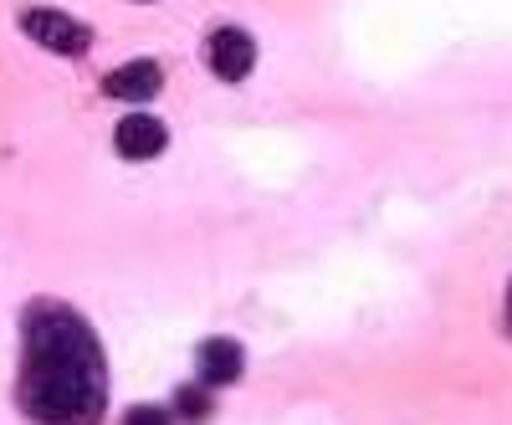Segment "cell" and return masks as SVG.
Returning <instances> with one entry per match:
<instances>
[{"label": "cell", "mask_w": 512, "mask_h": 425, "mask_svg": "<svg viewBox=\"0 0 512 425\" xmlns=\"http://www.w3.org/2000/svg\"><path fill=\"white\" fill-rule=\"evenodd\" d=\"M108 400V369L93 328L62 303L26 313L21 410L36 420H98Z\"/></svg>", "instance_id": "cell-1"}, {"label": "cell", "mask_w": 512, "mask_h": 425, "mask_svg": "<svg viewBox=\"0 0 512 425\" xmlns=\"http://www.w3.org/2000/svg\"><path fill=\"white\" fill-rule=\"evenodd\" d=\"M251 67H256V41L241 26H221L210 36V72L221 82H241Z\"/></svg>", "instance_id": "cell-3"}, {"label": "cell", "mask_w": 512, "mask_h": 425, "mask_svg": "<svg viewBox=\"0 0 512 425\" xmlns=\"http://www.w3.org/2000/svg\"><path fill=\"white\" fill-rule=\"evenodd\" d=\"M195 364H200V379H205V385L221 390V385H236V379H241L246 354H241L236 338H205L200 354H195Z\"/></svg>", "instance_id": "cell-5"}, {"label": "cell", "mask_w": 512, "mask_h": 425, "mask_svg": "<svg viewBox=\"0 0 512 425\" xmlns=\"http://www.w3.org/2000/svg\"><path fill=\"white\" fill-rule=\"evenodd\" d=\"M21 31L31 36V41H41L47 52H62V57H82L93 47V31L82 26V21H72V16H62V11H26L21 16Z\"/></svg>", "instance_id": "cell-2"}, {"label": "cell", "mask_w": 512, "mask_h": 425, "mask_svg": "<svg viewBox=\"0 0 512 425\" xmlns=\"http://www.w3.org/2000/svg\"><path fill=\"white\" fill-rule=\"evenodd\" d=\"M159 88H164V67L159 62H128V67L108 72V82H103V93L123 98V103H149Z\"/></svg>", "instance_id": "cell-6"}, {"label": "cell", "mask_w": 512, "mask_h": 425, "mask_svg": "<svg viewBox=\"0 0 512 425\" xmlns=\"http://www.w3.org/2000/svg\"><path fill=\"white\" fill-rule=\"evenodd\" d=\"M175 400H180V415H205V410H210V395H205V390H195V385H185Z\"/></svg>", "instance_id": "cell-7"}, {"label": "cell", "mask_w": 512, "mask_h": 425, "mask_svg": "<svg viewBox=\"0 0 512 425\" xmlns=\"http://www.w3.org/2000/svg\"><path fill=\"white\" fill-rule=\"evenodd\" d=\"M113 144H118L123 159H134V164H139V159H159L164 144H169V134H164V123H159V118H149V113H128V118L118 123Z\"/></svg>", "instance_id": "cell-4"}, {"label": "cell", "mask_w": 512, "mask_h": 425, "mask_svg": "<svg viewBox=\"0 0 512 425\" xmlns=\"http://www.w3.org/2000/svg\"><path fill=\"white\" fill-rule=\"evenodd\" d=\"M507 328H512V292H507Z\"/></svg>", "instance_id": "cell-8"}]
</instances>
